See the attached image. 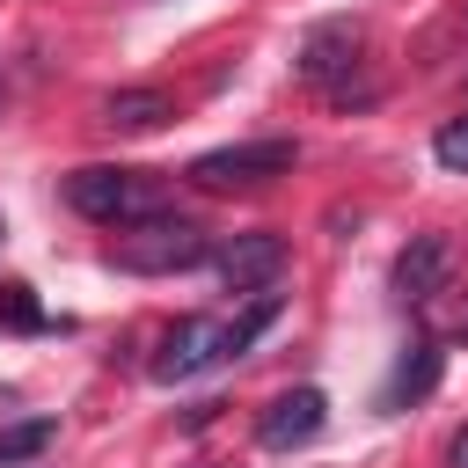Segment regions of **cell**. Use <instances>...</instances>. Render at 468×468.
<instances>
[{
	"label": "cell",
	"instance_id": "cell-1",
	"mask_svg": "<svg viewBox=\"0 0 468 468\" xmlns=\"http://www.w3.org/2000/svg\"><path fill=\"white\" fill-rule=\"evenodd\" d=\"M66 205L80 219H102V227H139V219L168 212V183L146 176V168H73Z\"/></svg>",
	"mask_w": 468,
	"mask_h": 468
},
{
	"label": "cell",
	"instance_id": "cell-2",
	"mask_svg": "<svg viewBox=\"0 0 468 468\" xmlns=\"http://www.w3.org/2000/svg\"><path fill=\"white\" fill-rule=\"evenodd\" d=\"M212 256V234L197 219H176V212H154L139 227H117V263L139 271V278H168V271H190Z\"/></svg>",
	"mask_w": 468,
	"mask_h": 468
},
{
	"label": "cell",
	"instance_id": "cell-3",
	"mask_svg": "<svg viewBox=\"0 0 468 468\" xmlns=\"http://www.w3.org/2000/svg\"><path fill=\"white\" fill-rule=\"evenodd\" d=\"M292 161H300L292 139H241V146L197 154V161H190V183H197V190H256V183H271V176H292Z\"/></svg>",
	"mask_w": 468,
	"mask_h": 468
},
{
	"label": "cell",
	"instance_id": "cell-4",
	"mask_svg": "<svg viewBox=\"0 0 468 468\" xmlns=\"http://www.w3.org/2000/svg\"><path fill=\"white\" fill-rule=\"evenodd\" d=\"M212 271H219V285H227V292H263V285L285 271V234H271V227L227 234V241L212 249Z\"/></svg>",
	"mask_w": 468,
	"mask_h": 468
},
{
	"label": "cell",
	"instance_id": "cell-5",
	"mask_svg": "<svg viewBox=\"0 0 468 468\" xmlns=\"http://www.w3.org/2000/svg\"><path fill=\"white\" fill-rule=\"evenodd\" d=\"M351 66H358V22H314L307 29V44H300V58H292V73L300 80H314V88H329V102L351 88Z\"/></svg>",
	"mask_w": 468,
	"mask_h": 468
},
{
	"label": "cell",
	"instance_id": "cell-6",
	"mask_svg": "<svg viewBox=\"0 0 468 468\" xmlns=\"http://www.w3.org/2000/svg\"><path fill=\"white\" fill-rule=\"evenodd\" d=\"M227 358V329L212 322V314H190V322H176L168 336H161V351H154V380H197L205 366H219Z\"/></svg>",
	"mask_w": 468,
	"mask_h": 468
},
{
	"label": "cell",
	"instance_id": "cell-7",
	"mask_svg": "<svg viewBox=\"0 0 468 468\" xmlns=\"http://www.w3.org/2000/svg\"><path fill=\"white\" fill-rule=\"evenodd\" d=\"M446 271H453V241H446V234H410V249L395 256L388 285H395L402 307H424V300L446 285Z\"/></svg>",
	"mask_w": 468,
	"mask_h": 468
},
{
	"label": "cell",
	"instance_id": "cell-8",
	"mask_svg": "<svg viewBox=\"0 0 468 468\" xmlns=\"http://www.w3.org/2000/svg\"><path fill=\"white\" fill-rule=\"evenodd\" d=\"M322 417H329L322 388H285V395L256 417V439H263L271 453H292V446H307V439L322 431Z\"/></svg>",
	"mask_w": 468,
	"mask_h": 468
},
{
	"label": "cell",
	"instance_id": "cell-9",
	"mask_svg": "<svg viewBox=\"0 0 468 468\" xmlns=\"http://www.w3.org/2000/svg\"><path fill=\"white\" fill-rule=\"evenodd\" d=\"M431 380H439V344H431V336H417V344L395 358V373L380 380V410H410V402H424V395H431Z\"/></svg>",
	"mask_w": 468,
	"mask_h": 468
},
{
	"label": "cell",
	"instance_id": "cell-10",
	"mask_svg": "<svg viewBox=\"0 0 468 468\" xmlns=\"http://www.w3.org/2000/svg\"><path fill=\"white\" fill-rule=\"evenodd\" d=\"M168 117H176V102L161 88H117V95H102V124L110 132H161Z\"/></svg>",
	"mask_w": 468,
	"mask_h": 468
},
{
	"label": "cell",
	"instance_id": "cell-11",
	"mask_svg": "<svg viewBox=\"0 0 468 468\" xmlns=\"http://www.w3.org/2000/svg\"><path fill=\"white\" fill-rule=\"evenodd\" d=\"M44 446H51V424H44V417H29V424H7V431H0V468H15V461H37Z\"/></svg>",
	"mask_w": 468,
	"mask_h": 468
},
{
	"label": "cell",
	"instance_id": "cell-12",
	"mask_svg": "<svg viewBox=\"0 0 468 468\" xmlns=\"http://www.w3.org/2000/svg\"><path fill=\"white\" fill-rule=\"evenodd\" d=\"M271 322H278V300L263 292V300H256V307H249V314H241V322L227 329V358H241V351H249V344H256V336H263Z\"/></svg>",
	"mask_w": 468,
	"mask_h": 468
},
{
	"label": "cell",
	"instance_id": "cell-13",
	"mask_svg": "<svg viewBox=\"0 0 468 468\" xmlns=\"http://www.w3.org/2000/svg\"><path fill=\"white\" fill-rule=\"evenodd\" d=\"M431 154H439V168H453V176H468V117H453V124H439V139H431Z\"/></svg>",
	"mask_w": 468,
	"mask_h": 468
},
{
	"label": "cell",
	"instance_id": "cell-14",
	"mask_svg": "<svg viewBox=\"0 0 468 468\" xmlns=\"http://www.w3.org/2000/svg\"><path fill=\"white\" fill-rule=\"evenodd\" d=\"M0 322H7V329H44V314H37L29 285H0Z\"/></svg>",
	"mask_w": 468,
	"mask_h": 468
},
{
	"label": "cell",
	"instance_id": "cell-15",
	"mask_svg": "<svg viewBox=\"0 0 468 468\" xmlns=\"http://www.w3.org/2000/svg\"><path fill=\"white\" fill-rule=\"evenodd\" d=\"M446 468H468V424L453 431V446H446Z\"/></svg>",
	"mask_w": 468,
	"mask_h": 468
}]
</instances>
